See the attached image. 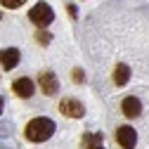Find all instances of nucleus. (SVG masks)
I'll return each instance as SVG.
<instances>
[{"label": "nucleus", "instance_id": "obj_15", "mask_svg": "<svg viewBox=\"0 0 149 149\" xmlns=\"http://www.w3.org/2000/svg\"><path fill=\"white\" fill-rule=\"evenodd\" d=\"M0 19H3V12H0Z\"/></svg>", "mask_w": 149, "mask_h": 149}, {"label": "nucleus", "instance_id": "obj_3", "mask_svg": "<svg viewBox=\"0 0 149 149\" xmlns=\"http://www.w3.org/2000/svg\"><path fill=\"white\" fill-rule=\"evenodd\" d=\"M59 111L66 116V118H83L85 114V107L78 102V100H73V97H66L59 102Z\"/></svg>", "mask_w": 149, "mask_h": 149}, {"label": "nucleus", "instance_id": "obj_7", "mask_svg": "<svg viewBox=\"0 0 149 149\" xmlns=\"http://www.w3.org/2000/svg\"><path fill=\"white\" fill-rule=\"evenodd\" d=\"M121 111H123L128 118H137L140 111H142V102H140L137 97H133V95H128V97H123V102H121Z\"/></svg>", "mask_w": 149, "mask_h": 149}, {"label": "nucleus", "instance_id": "obj_12", "mask_svg": "<svg viewBox=\"0 0 149 149\" xmlns=\"http://www.w3.org/2000/svg\"><path fill=\"white\" fill-rule=\"evenodd\" d=\"M71 76H73V81H76V83H83L85 73H83V69H73V71H71Z\"/></svg>", "mask_w": 149, "mask_h": 149}, {"label": "nucleus", "instance_id": "obj_2", "mask_svg": "<svg viewBox=\"0 0 149 149\" xmlns=\"http://www.w3.org/2000/svg\"><path fill=\"white\" fill-rule=\"evenodd\" d=\"M29 19H31L36 26L45 29L47 24H52V19H54V12H52V7H50L47 3H38V5H33V7H31V12H29Z\"/></svg>", "mask_w": 149, "mask_h": 149}, {"label": "nucleus", "instance_id": "obj_8", "mask_svg": "<svg viewBox=\"0 0 149 149\" xmlns=\"http://www.w3.org/2000/svg\"><path fill=\"white\" fill-rule=\"evenodd\" d=\"M12 90H14V95H19V97H31L33 90H36V85H33L31 78L22 76V78H17V81L12 83Z\"/></svg>", "mask_w": 149, "mask_h": 149}, {"label": "nucleus", "instance_id": "obj_1", "mask_svg": "<svg viewBox=\"0 0 149 149\" xmlns=\"http://www.w3.org/2000/svg\"><path fill=\"white\" fill-rule=\"evenodd\" d=\"M54 133V123L50 118H33L29 125H26V140L29 142H45L50 140Z\"/></svg>", "mask_w": 149, "mask_h": 149}, {"label": "nucleus", "instance_id": "obj_11", "mask_svg": "<svg viewBox=\"0 0 149 149\" xmlns=\"http://www.w3.org/2000/svg\"><path fill=\"white\" fill-rule=\"evenodd\" d=\"M0 3H3L5 7H10V10H17V7H22L26 0H0Z\"/></svg>", "mask_w": 149, "mask_h": 149}, {"label": "nucleus", "instance_id": "obj_6", "mask_svg": "<svg viewBox=\"0 0 149 149\" xmlns=\"http://www.w3.org/2000/svg\"><path fill=\"white\" fill-rule=\"evenodd\" d=\"M17 64H19V50H17V47L0 50V66H3L5 71H12Z\"/></svg>", "mask_w": 149, "mask_h": 149}, {"label": "nucleus", "instance_id": "obj_14", "mask_svg": "<svg viewBox=\"0 0 149 149\" xmlns=\"http://www.w3.org/2000/svg\"><path fill=\"white\" fill-rule=\"evenodd\" d=\"M0 111H3V97H0Z\"/></svg>", "mask_w": 149, "mask_h": 149}, {"label": "nucleus", "instance_id": "obj_10", "mask_svg": "<svg viewBox=\"0 0 149 149\" xmlns=\"http://www.w3.org/2000/svg\"><path fill=\"white\" fill-rule=\"evenodd\" d=\"M130 81V69L125 66V64H118L116 69H114V83L121 88V85H125Z\"/></svg>", "mask_w": 149, "mask_h": 149}, {"label": "nucleus", "instance_id": "obj_4", "mask_svg": "<svg viewBox=\"0 0 149 149\" xmlns=\"http://www.w3.org/2000/svg\"><path fill=\"white\" fill-rule=\"evenodd\" d=\"M116 142L123 147V149H133L137 144V133H135V128H130V125H121L116 130Z\"/></svg>", "mask_w": 149, "mask_h": 149}, {"label": "nucleus", "instance_id": "obj_5", "mask_svg": "<svg viewBox=\"0 0 149 149\" xmlns=\"http://www.w3.org/2000/svg\"><path fill=\"white\" fill-rule=\"evenodd\" d=\"M38 83H40V90L45 92V95H57V90H59V81H57V76H54L52 71H40Z\"/></svg>", "mask_w": 149, "mask_h": 149}, {"label": "nucleus", "instance_id": "obj_13", "mask_svg": "<svg viewBox=\"0 0 149 149\" xmlns=\"http://www.w3.org/2000/svg\"><path fill=\"white\" fill-rule=\"evenodd\" d=\"M36 40L43 43V45H47L50 43V33H38V36H36Z\"/></svg>", "mask_w": 149, "mask_h": 149}, {"label": "nucleus", "instance_id": "obj_9", "mask_svg": "<svg viewBox=\"0 0 149 149\" xmlns=\"http://www.w3.org/2000/svg\"><path fill=\"white\" fill-rule=\"evenodd\" d=\"M81 149H104L102 135H95V133H85V135H83V140H81Z\"/></svg>", "mask_w": 149, "mask_h": 149}]
</instances>
